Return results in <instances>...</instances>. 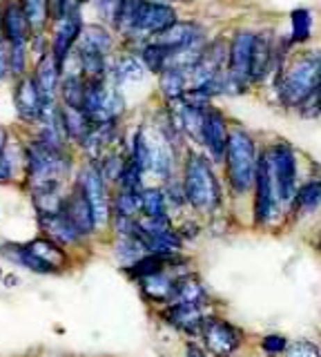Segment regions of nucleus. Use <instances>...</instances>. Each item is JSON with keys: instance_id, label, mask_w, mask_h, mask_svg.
Returning <instances> with one entry per match:
<instances>
[{"instance_id": "nucleus-44", "label": "nucleus", "mask_w": 321, "mask_h": 357, "mask_svg": "<svg viewBox=\"0 0 321 357\" xmlns=\"http://www.w3.org/2000/svg\"><path fill=\"white\" fill-rule=\"evenodd\" d=\"M290 25H293V43H306L313 29V16L308 9H293L290 12Z\"/></svg>"}, {"instance_id": "nucleus-31", "label": "nucleus", "mask_w": 321, "mask_h": 357, "mask_svg": "<svg viewBox=\"0 0 321 357\" xmlns=\"http://www.w3.org/2000/svg\"><path fill=\"white\" fill-rule=\"evenodd\" d=\"M160 92L163 97L170 101H179L186 97V92L190 88V76L186 69H179V67H167L160 72Z\"/></svg>"}, {"instance_id": "nucleus-23", "label": "nucleus", "mask_w": 321, "mask_h": 357, "mask_svg": "<svg viewBox=\"0 0 321 357\" xmlns=\"http://www.w3.org/2000/svg\"><path fill=\"white\" fill-rule=\"evenodd\" d=\"M138 283V290H141V295L149 301L154 304V306H167V304H172L174 299V283L176 279L170 275V272H158V275H152V277H145Z\"/></svg>"}, {"instance_id": "nucleus-50", "label": "nucleus", "mask_w": 321, "mask_h": 357, "mask_svg": "<svg viewBox=\"0 0 321 357\" xmlns=\"http://www.w3.org/2000/svg\"><path fill=\"white\" fill-rule=\"evenodd\" d=\"M183 351H186V357H212L206 349H203L199 340H188Z\"/></svg>"}, {"instance_id": "nucleus-43", "label": "nucleus", "mask_w": 321, "mask_h": 357, "mask_svg": "<svg viewBox=\"0 0 321 357\" xmlns=\"http://www.w3.org/2000/svg\"><path fill=\"white\" fill-rule=\"evenodd\" d=\"M130 156V154H127ZM143 176L145 172L138 167L132 159H127V165H125V170L119 178V183H116V190H127V192H143Z\"/></svg>"}, {"instance_id": "nucleus-17", "label": "nucleus", "mask_w": 321, "mask_h": 357, "mask_svg": "<svg viewBox=\"0 0 321 357\" xmlns=\"http://www.w3.org/2000/svg\"><path fill=\"white\" fill-rule=\"evenodd\" d=\"M0 25H3V34L9 45H27L31 27L20 0H9L5 5L3 14H0Z\"/></svg>"}, {"instance_id": "nucleus-8", "label": "nucleus", "mask_w": 321, "mask_h": 357, "mask_svg": "<svg viewBox=\"0 0 321 357\" xmlns=\"http://www.w3.org/2000/svg\"><path fill=\"white\" fill-rule=\"evenodd\" d=\"M81 188L88 201L94 210V219H96V228H105L112 224V194H110V183L105 181L101 174L99 163L88 161L81 165V170L74 178Z\"/></svg>"}, {"instance_id": "nucleus-9", "label": "nucleus", "mask_w": 321, "mask_h": 357, "mask_svg": "<svg viewBox=\"0 0 321 357\" xmlns=\"http://www.w3.org/2000/svg\"><path fill=\"white\" fill-rule=\"evenodd\" d=\"M83 110L94 125L119 121V117L125 110V101L119 92V85H116V83H110L107 78L88 81V94H85Z\"/></svg>"}, {"instance_id": "nucleus-37", "label": "nucleus", "mask_w": 321, "mask_h": 357, "mask_svg": "<svg viewBox=\"0 0 321 357\" xmlns=\"http://www.w3.org/2000/svg\"><path fill=\"white\" fill-rule=\"evenodd\" d=\"M290 342L293 340L288 338V335L270 331V333H263L261 338L256 340V351L261 353V357H283Z\"/></svg>"}, {"instance_id": "nucleus-39", "label": "nucleus", "mask_w": 321, "mask_h": 357, "mask_svg": "<svg viewBox=\"0 0 321 357\" xmlns=\"http://www.w3.org/2000/svg\"><path fill=\"white\" fill-rule=\"evenodd\" d=\"M127 159H130V156H125L123 152H119V150H112V152H107L103 159L99 161V167H101V174H103V178L110 185H116L119 183V178H121V174H123V170H125V165H127Z\"/></svg>"}, {"instance_id": "nucleus-47", "label": "nucleus", "mask_w": 321, "mask_h": 357, "mask_svg": "<svg viewBox=\"0 0 321 357\" xmlns=\"http://www.w3.org/2000/svg\"><path fill=\"white\" fill-rule=\"evenodd\" d=\"M27 45H9V72L14 76L25 74V60H27Z\"/></svg>"}, {"instance_id": "nucleus-33", "label": "nucleus", "mask_w": 321, "mask_h": 357, "mask_svg": "<svg viewBox=\"0 0 321 357\" xmlns=\"http://www.w3.org/2000/svg\"><path fill=\"white\" fill-rule=\"evenodd\" d=\"M141 217H170L163 185H145L141 192Z\"/></svg>"}, {"instance_id": "nucleus-52", "label": "nucleus", "mask_w": 321, "mask_h": 357, "mask_svg": "<svg viewBox=\"0 0 321 357\" xmlns=\"http://www.w3.org/2000/svg\"><path fill=\"white\" fill-rule=\"evenodd\" d=\"M5 143H7V132H5L3 128H0V152L5 150Z\"/></svg>"}, {"instance_id": "nucleus-6", "label": "nucleus", "mask_w": 321, "mask_h": 357, "mask_svg": "<svg viewBox=\"0 0 321 357\" xmlns=\"http://www.w3.org/2000/svg\"><path fill=\"white\" fill-rule=\"evenodd\" d=\"M199 342L212 357H241L248 349V333L221 313H210L203 319Z\"/></svg>"}, {"instance_id": "nucleus-21", "label": "nucleus", "mask_w": 321, "mask_h": 357, "mask_svg": "<svg viewBox=\"0 0 321 357\" xmlns=\"http://www.w3.org/2000/svg\"><path fill=\"white\" fill-rule=\"evenodd\" d=\"M83 27L85 25L81 20V14L63 18L60 23H56V34H54V40H51V54L56 56L60 67H65V60L69 56L72 47L76 45V40L81 38Z\"/></svg>"}, {"instance_id": "nucleus-32", "label": "nucleus", "mask_w": 321, "mask_h": 357, "mask_svg": "<svg viewBox=\"0 0 321 357\" xmlns=\"http://www.w3.org/2000/svg\"><path fill=\"white\" fill-rule=\"evenodd\" d=\"M85 94H88V81H85V76L79 74V72L67 74L60 81V99H63V105H67V108L83 110Z\"/></svg>"}, {"instance_id": "nucleus-35", "label": "nucleus", "mask_w": 321, "mask_h": 357, "mask_svg": "<svg viewBox=\"0 0 321 357\" xmlns=\"http://www.w3.org/2000/svg\"><path fill=\"white\" fill-rule=\"evenodd\" d=\"M112 215L138 219L141 217V192L116 190L112 194Z\"/></svg>"}, {"instance_id": "nucleus-19", "label": "nucleus", "mask_w": 321, "mask_h": 357, "mask_svg": "<svg viewBox=\"0 0 321 357\" xmlns=\"http://www.w3.org/2000/svg\"><path fill=\"white\" fill-rule=\"evenodd\" d=\"M38 226L42 230V237H49L51 241H56L58 246L63 248H74V246H81L85 237L79 233L74 224L65 215H49V217H38Z\"/></svg>"}, {"instance_id": "nucleus-4", "label": "nucleus", "mask_w": 321, "mask_h": 357, "mask_svg": "<svg viewBox=\"0 0 321 357\" xmlns=\"http://www.w3.org/2000/svg\"><path fill=\"white\" fill-rule=\"evenodd\" d=\"M321 92V54L297 58L277 83V94L286 108L299 110Z\"/></svg>"}, {"instance_id": "nucleus-51", "label": "nucleus", "mask_w": 321, "mask_h": 357, "mask_svg": "<svg viewBox=\"0 0 321 357\" xmlns=\"http://www.w3.org/2000/svg\"><path fill=\"white\" fill-rule=\"evenodd\" d=\"M310 246H313V248H315V253L321 257V226L313 233V239H310Z\"/></svg>"}, {"instance_id": "nucleus-42", "label": "nucleus", "mask_w": 321, "mask_h": 357, "mask_svg": "<svg viewBox=\"0 0 321 357\" xmlns=\"http://www.w3.org/2000/svg\"><path fill=\"white\" fill-rule=\"evenodd\" d=\"M31 31H40L49 18V0H20Z\"/></svg>"}, {"instance_id": "nucleus-1", "label": "nucleus", "mask_w": 321, "mask_h": 357, "mask_svg": "<svg viewBox=\"0 0 321 357\" xmlns=\"http://www.w3.org/2000/svg\"><path fill=\"white\" fill-rule=\"evenodd\" d=\"M181 181L188 194V206L197 217L212 219L226 213V183L219 178L217 165L203 152L188 150L183 165H181Z\"/></svg>"}, {"instance_id": "nucleus-53", "label": "nucleus", "mask_w": 321, "mask_h": 357, "mask_svg": "<svg viewBox=\"0 0 321 357\" xmlns=\"http://www.w3.org/2000/svg\"><path fill=\"white\" fill-rule=\"evenodd\" d=\"M81 3H85V0H81Z\"/></svg>"}, {"instance_id": "nucleus-36", "label": "nucleus", "mask_w": 321, "mask_h": 357, "mask_svg": "<svg viewBox=\"0 0 321 357\" xmlns=\"http://www.w3.org/2000/svg\"><path fill=\"white\" fill-rule=\"evenodd\" d=\"M172 54H174L172 49H167V47L158 45V43H149V45H145L143 51H141V60H143L145 69L154 72V74H160L163 69H167Z\"/></svg>"}, {"instance_id": "nucleus-13", "label": "nucleus", "mask_w": 321, "mask_h": 357, "mask_svg": "<svg viewBox=\"0 0 321 357\" xmlns=\"http://www.w3.org/2000/svg\"><path fill=\"white\" fill-rule=\"evenodd\" d=\"M321 210V176L313 174L302 181L295 194V201L288 210V226L302 224L306 219L315 217Z\"/></svg>"}, {"instance_id": "nucleus-45", "label": "nucleus", "mask_w": 321, "mask_h": 357, "mask_svg": "<svg viewBox=\"0 0 321 357\" xmlns=\"http://www.w3.org/2000/svg\"><path fill=\"white\" fill-rule=\"evenodd\" d=\"M283 357H321V344L310 338L293 340Z\"/></svg>"}, {"instance_id": "nucleus-41", "label": "nucleus", "mask_w": 321, "mask_h": 357, "mask_svg": "<svg viewBox=\"0 0 321 357\" xmlns=\"http://www.w3.org/2000/svg\"><path fill=\"white\" fill-rule=\"evenodd\" d=\"M163 190H165V199H167V208H170V217L174 219V215L183 213V210H190L188 206V194H186V188L181 178H170L167 183H163Z\"/></svg>"}, {"instance_id": "nucleus-2", "label": "nucleus", "mask_w": 321, "mask_h": 357, "mask_svg": "<svg viewBox=\"0 0 321 357\" xmlns=\"http://www.w3.org/2000/svg\"><path fill=\"white\" fill-rule=\"evenodd\" d=\"M261 145L254 141V136L245 128H232L230 143L223 161V183L230 194V201H248L256 178V167H259Z\"/></svg>"}, {"instance_id": "nucleus-20", "label": "nucleus", "mask_w": 321, "mask_h": 357, "mask_svg": "<svg viewBox=\"0 0 321 357\" xmlns=\"http://www.w3.org/2000/svg\"><path fill=\"white\" fill-rule=\"evenodd\" d=\"M149 148H152V172L158 181L167 183L176 176V156L179 152L170 145L158 132L149 134Z\"/></svg>"}, {"instance_id": "nucleus-11", "label": "nucleus", "mask_w": 321, "mask_h": 357, "mask_svg": "<svg viewBox=\"0 0 321 357\" xmlns=\"http://www.w3.org/2000/svg\"><path fill=\"white\" fill-rule=\"evenodd\" d=\"M252 31H237L230 43V60H228V78L230 94H243L250 83V60H252Z\"/></svg>"}, {"instance_id": "nucleus-15", "label": "nucleus", "mask_w": 321, "mask_h": 357, "mask_svg": "<svg viewBox=\"0 0 321 357\" xmlns=\"http://www.w3.org/2000/svg\"><path fill=\"white\" fill-rule=\"evenodd\" d=\"M14 105H16L18 117L23 121H40L47 101L42 97L34 76H20L14 90Z\"/></svg>"}, {"instance_id": "nucleus-49", "label": "nucleus", "mask_w": 321, "mask_h": 357, "mask_svg": "<svg viewBox=\"0 0 321 357\" xmlns=\"http://www.w3.org/2000/svg\"><path fill=\"white\" fill-rule=\"evenodd\" d=\"M12 176H14L12 161H9V154H7V150H3V152H0V183L12 181Z\"/></svg>"}, {"instance_id": "nucleus-46", "label": "nucleus", "mask_w": 321, "mask_h": 357, "mask_svg": "<svg viewBox=\"0 0 321 357\" xmlns=\"http://www.w3.org/2000/svg\"><path fill=\"white\" fill-rule=\"evenodd\" d=\"M176 230L186 244H190V241H197L203 235V224L199 222V217H183L176 224Z\"/></svg>"}, {"instance_id": "nucleus-22", "label": "nucleus", "mask_w": 321, "mask_h": 357, "mask_svg": "<svg viewBox=\"0 0 321 357\" xmlns=\"http://www.w3.org/2000/svg\"><path fill=\"white\" fill-rule=\"evenodd\" d=\"M201 27L195 25V23H181L176 20L174 25H170L165 31H160L156 36L154 43L163 45L172 51H181V49H188L192 45H199L201 43Z\"/></svg>"}, {"instance_id": "nucleus-29", "label": "nucleus", "mask_w": 321, "mask_h": 357, "mask_svg": "<svg viewBox=\"0 0 321 357\" xmlns=\"http://www.w3.org/2000/svg\"><path fill=\"white\" fill-rule=\"evenodd\" d=\"M60 119H63V128H65L67 139L79 145L94 128V123L90 121L88 114H85V110L67 108V105H60Z\"/></svg>"}, {"instance_id": "nucleus-12", "label": "nucleus", "mask_w": 321, "mask_h": 357, "mask_svg": "<svg viewBox=\"0 0 321 357\" xmlns=\"http://www.w3.org/2000/svg\"><path fill=\"white\" fill-rule=\"evenodd\" d=\"M210 313H212L210 308L195 306V304H167V306L158 308V317L163 319L165 326L186 335L188 340H199L203 319Z\"/></svg>"}, {"instance_id": "nucleus-16", "label": "nucleus", "mask_w": 321, "mask_h": 357, "mask_svg": "<svg viewBox=\"0 0 321 357\" xmlns=\"http://www.w3.org/2000/svg\"><path fill=\"white\" fill-rule=\"evenodd\" d=\"M176 23V12L167 3H154V0H145L136 14V23L132 31H141V34H160L170 25Z\"/></svg>"}, {"instance_id": "nucleus-27", "label": "nucleus", "mask_w": 321, "mask_h": 357, "mask_svg": "<svg viewBox=\"0 0 321 357\" xmlns=\"http://www.w3.org/2000/svg\"><path fill=\"white\" fill-rule=\"evenodd\" d=\"M25 248L29 250L31 255L40 257L42 261H47L49 266H54L58 272H63L67 266H69V255L67 250L58 246L56 241H51L49 237H36L25 244Z\"/></svg>"}, {"instance_id": "nucleus-28", "label": "nucleus", "mask_w": 321, "mask_h": 357, "mask_svg": "<svg viewBox=\"0 0 321 357\" xmlns=\"http://www.w3.org/2000/svg\"><path fill=\"white\" fill-rule=\"evenodd\" d=\"M112 255L123 270L132 268L136 261H141L145 255H149L145 246L136 237H114L112 241Z\"/></svg>"}, {"instance_id": "nucleus-18", "label": "nucleus", "mask_w": 321, "mask_h": 357, "mask_svg": "<svg viewBox=\"0 0 321 357\" xmlns=\"http://www.w3.org/2000/svg\"><path fill=\"white\" fill-rule=\"evenodd\" d=\"M116 136H119V125H116V121L96 123L90 130V134L81 141V148L90 156V161L99 163L107 152H112Z\"/></svg>"}, {"instance_id": "nucleus-38", "label": "nucleus", "mask_w": 321, "mask_h": 357, "mask_svg": "<svg viewBox=\"0 0 321 357\" xmlns=\"http://www.w3.org/2000/svg\"><path fill=\"white\" fill-rule=\"evenodd\" d=\"M114 83L121 85V83H136L145 76V65L136 56H123L114 67Z\"/></svg>"}, {"instance_id": "nucleus-26", "label": "nucleus", "mask_w": 321, "mask_h": 357, "mask_svg": "<svg viewBox=\"0 0 321 357\" xmlns=\"http://www.w3.org/2000/svg\"><path fill=\"white\" fill-rule=\"evenodd\" d=\"M274 63V47L268 34H254L252 60H250V83H261L270 74Z\"/></svg>"}, {"instance_id": "nucleus-7", "label": "nucleus", "mask_w": 321, "mask_h": 357, "mask_svg": "<svg viewBox=\"0 0 321 357\" xmlns=\"http://www.w3.org/2000/svg\"><path fill=\"white\" fill-rule=\"evenodd\" d=\"M265 152H268V159H270L277 190H279L286 210H290L295 194L299 190V185H302L297 150L293 148V143L288 141H274L270 145H265Z\"/></svg>"}, {"instance_id": "nucleus-40", "label": "nucleus", "mask_w": 321, "mask_h": 357, "mask_svg": "<svg viewBox=\"0 0 321 357\" xmlns=\"http://www.w3.org/2000/svg\"><path fill=\"white\" fill-rule=\"evenodd\" d=\"M165 270H167V259L158 257V255H145L141 261H136L132 268H127L123 272H127L134 281H141L145 277L158 275V272H165Z\"/></svg>"}, {"instance_id": "nucleus-25", "label": "nucleus", "mask_w": 321, "mask_h": 357, "mask_svg": "<svg viewBox=\"0 0 321 357\" xmlns=\"http://www.w3.org/2000/svg\"><path fill=\"white\" fill-rule=\"evenodd\" d=\"M60 74H63V67L58 65L56 56L47 51V54H42L38 65H36V72H34V78L38 83V88L42 92V97H45L47 103H54V97H56V90H60Z\"/></svg>"}, {"instance_id": "nucleus-10", "label": "nucleus", "mask_w": 321, "mask_h": 357, "mask_svg": "<svg viewBox=\"0 0 321 357\" xmlns=\"http://www.w3.org/2000/svg\"><path fill=\"white\" fill-rule=\"evenodd\" d=\"M230 123L219 108H208L203 114V141L201 148L203 154L214 165H223L226 161V152H228V143H230Z\"/></svg>"}, {"instance_id": "nucleus-24", "label": "nucleus", "mask_w": 321, "mask_h": 357, "mask_svg": "<svg viewBox=\"0 0 321 357\" xmlns=\"http://www.w3.org/2000/svg\"><path fill=\"white\" fill-rule=\"evenodd\" d=\"M172 304H195V306H212V292L208 290L206 281L199 277V272L188 277H181L174 283V299Z\"/></svg>"}, {"instance_id": "nucleus-5", "label": "nucleus", "mask_w": 321, "mask_h": 357, "mask_svg": "<svg viewBox=\"0 0 321 357\" xmlns=\"http://www.w3.org/2000/svg\"><path fill=\"white\" fill-rule=\"evenodd\" d=\"M25 167H27V181L31 190L49 185H65L72 159L67 150L49 148L42 141H34L25 152Z\"/></svg>"}, {"instance_id": "nucleus-30", "label": "nucleus", "mask_w": 321, "mask_h": 357, "mask_svg": "<svg viewBox=\"0 0 321 357\" xmlns=\"http://www.w3.org/2000/svg\"><path fill=\"white\" fill-rule=\"evenodd\" d=\"M114 45L110 31L101 25H85L79 38V51H94V54L107 56Z\"/></svg>"}, {"instance_id": "nucleus-48", "label": "nucleus", "mask_w": 321, "mask_h": 357, "mask_svg": "<svg viewBox=\"0 0 321 357\" xmlns=\"http://www.w3.org/2000/svg\"><path fill=\"white\" fill-rule=\"evenodd\" d=\"M9 74V43L3 34V25H0V81Z\"/></svg>"}, {"instance_id": "nucleus-14", "label": "nucleus", "mask_w": 321, "mask_h": 357, "mask_svg": "<svg viewBox=\"0 0 321 357\" xmlns=\"http://www.w3.org/2000/svg\"><path fill=\"white\" fill-rule=\"evenodd\" d=\"M63 215L69 219V222L74 224V228H76L85 239H90L94 233H99V228H96V219H94V210L88 201V197H85L83 188L76 181L72 183L69 192L65 197Z\"/></svg>"}, {"instance_id": "nucleus-34", "label": "nucleus", "mask_w": 321, "mask_h": 357, "mask_svg": "<svg viewBox=\"0 0 321 357\" xmlns=\"http://www.w3.org/2000/svg\"><path fill=\"white\" fill-rule=\"evenodd\" d=\"M130 159L141 167L143 172L152 170V148H149V134L138 128L132 136V145H130Z\"/></svg>"}, {"instance_id": "nucleus-3", "label": "nucleus", "mask_w": 321, "mask_h": 357, "mask_svg": "<svg viewBox=\"0 0 321 357\" xmlns=\"http://www.w3.org/2000/svg\"><path fill=\"white\" fill-rule=\"evenodd\" d=\"M283 226H288V210L274 185L268 152L265 148H261L259 167H256V178L250 197V228L270 230L272 233V230H279Z\"/></svg>"}]
</instances>
